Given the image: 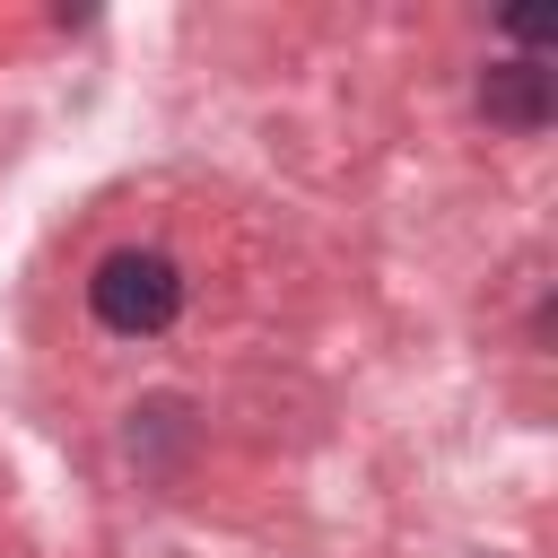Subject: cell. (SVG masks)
I'll return each instance as SVG.
<instances>
[{
    "label": "cell",
    "mask_w": 558,
    "mask_h": 558,
    "mask_svg": "<svg viewBox=\"0 0 558 558\" xmlns=\"http://www.w3.org/2000/svg\"><path fill=\"white\" fill-rule=\"evenodd\" d=\"M480 113L506 122V131H541L549 122V70L541 61H497L480 78Z\"/></svg>",
    "instance_id": "obj_2"
},
{
    "label": "cell",
    "mask_w": 558,
    "mask_h": 558,
    "mask_svg": "<svg viewBox=\"0 0 558 558\" xmlns=\"http://www.w3.org/2000/svg\"><path fill=\"white\" fill-rule=\"evenodd\" d=\"M87 305H96L105 331H122V340H157V331L183 314V270H174L166 253H148V244H122V253L96 262Z\"/></svg>",
    "instance_id": "obj_1"
}]
</instances>
